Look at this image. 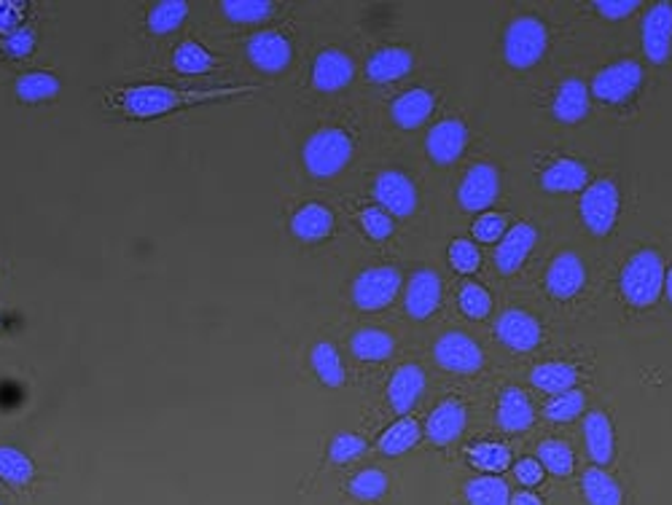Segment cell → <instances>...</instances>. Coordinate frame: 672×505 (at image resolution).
<instances>
[{"label": "cell", "instance_id": "obj_1", "mask_svg": "<svg viewBox=\"0 0 672 505\" xmlns=\"http://www.w3.org/2000/svg\"><path fill=\"white\" fill-rule=\"evenodd\" d=\"M250 87H226V89H178L167 83H137L116 94V105L130 119H159L167 113L183 111V108L205 105L232 98V94L248 92Z\"/></svg>", "mask_w": 672, "mask_h": 505}, {"label": "cell", "instance_id": "obj_2", "mask_svg": "<svg viewBox=\"0 0 672 505\" xmlns=\"http://www.w3.org/2000/svg\"><path fill=\"white\" fill-rule=\"evenodd\" d=\"M664 278H668V269H664L662 256L657 250H638L621 269V293L632 306H651L657 304V299L664 291Z\"/></svg>", "mask_w": 672, "mask_h": 505}, {"label": "cell", "instance_id": "obj_3", "mask_svg": "<svg viewBox=\"0 0 672 505\" xmlns=\"http://www.w3.org/2000/svg\"><path fill=\"white\" fill-rule=\"evenodd\" d=\"M352 141L345 130L339 126H323L317 130L315 135H310V141L304 143V167L312 178L317 180H328L334 176H339L352 159Z\"/></svg>", "mask_w": 672, "mask_h": 505}, {"label": "cell", "instance_id": "obj_4", "mask_svg": "<svg viewBox=\"0 0 672 505\" xmlns=\"http://www.w3.org/2000/svg\"><path fill=\"white\" fill-rule=\"evenodd\" d=\"M546 46H549V33L538 16H519L503 35V57L517 70H530L533 65L541 63Z\"/></svg>", "mask_w": 672, "mask_h": 505}, {"label": "cell", "instance_id": "obj_5", "mask_svg": "<svg viewBox=\"0 0 672 505\" xmlns=\"http://www.w3.org/2000/svg\"><path fill=\"white\" fill-rule=\"evenodd\" d=\"M619 207H621L619 186H616L611 178H600L595 183L586 186L579 202L581 221H584V226L590 228L592 234H597V237H605V234L616 226Z\"/></svg>", "mask_w": 672, "mask_h": 505}, {"label": "cell", "instance_id": "obj_6", "mask_svg": "<svg viewBox=\"0 0 672 505\" xmlns=\"http://www.w3.org/2000/svg\"><path fill=\"white\" fill-rule=\"evenodd\" d=\"M640 83H643V68L635 59H619V63H611L603 70H597V76L592 78L590 92L597 100L611 102V105H621V102H629L638 94Z\"/></svg>", "mask_w": 672, "mask_h": 505}, {"label": "cell", "instance_id": "obj_7", "mask_svg": "<svg viewBox=\"0 0 672 505\" xmlns=\"http://www.w3.org/2000/svg\"><path fill=\"white\" fill-rule=\"evenodd\" d=\"M401 288V272L395 267L363 269L352 282V302L363 312H380L393 302Z\"/></svg>", "mask_w": 672, "mask_h": 505}, {"label": "cell", "instance_id": "obj_8", "mask_svg": "<svg viewBox=\"0 0 672 505\" xmlns=\"http://www.w3.org/2000/svg\"><path fill=\"white\" fill-rule=\"evenodd\" d=\"M434 358L444 371H452V374H477L484 363L482 347L460 330H449L436 341Z\"/></svg>", "mask_w": 672, "mask_h": 505}, {"label": "cell", "instance_id": "obj_9", "mask_svg": "<svg viewBox=\"0 0 672 505\" xmlns=\"http://www.w3.org/2000/svg\"><path fill=\"white\" fill-rule=\"evenodd\" d=\"M248 59L261 74L278 76L291 65L293 46L278 30H261L248 41Z\"/></svg>", "mask_w": 672, "mask_h": 505}, {"label": "cell", "instance_id": "obj_10", "mask_svg": "<svg viewBox=\"0 0 672 505\" xmlns=\"http://www.w3.org/2000/svg\"><path fill=\"white\" fill-rule=\"evenodd\" d=\"M374 200L393 218H406L417 210V189L404 172L385 170L374 183Z\"/></svg>", "mask_w": 672, "mask_h": 505}, {"label": "cell", "instance_id": "obj_11", "mask_svg": "<svg viewBox=\"0 0 672 505\" xmlns=\"http://www.w3.org/2000/svg\"><path fill=\"white\" fill-rule=\"evenodd\" d=\"M501 194V176L492 165H473L458 189V200L468 213H482L492 207Z\"/></svg>", "mask_w": 672, "mask_h": 505}, {"label": "cell", "instance_id": "obj_12", "mask_svg": "<svg viewBox=\"0 0 672 505\" xmlns=\"http://www.w3.org/2000/svg\"><path fill=\"white\" fill-rule=\"evenodd\" d=\"M495 336L514 352H530L541 345L544 330L541 323L525 310L503 312L501 321L495 323Z\"/></svg>", "mask_w": 672, "mask_h": 505}, {"label": "cell", "instance_id": "obj_13", "mask_svg": "<svg viewBox=\"0 0 672 505\" xmlns=\"http://www.w3.org/2000/svg\"><path fill=\"white\" fill-rule=\"evenodd\" d=\"M468 146V126L460 119H444L425 137V152L436 165H455Z\"/></svg>", "mask_w": 672, "mask_h": 505}, {"label": "cell", "instance_id": "obj_14", "mask_svg": "<svg viewBox=\"0 0 672 505\" xmlns=\"http://www.w3.org/2000/svg\"><path fill=\"white\" fill-rule=\"evenodd\" d=\"M643 52L653 65H664L672 54V3H657L643 20Z\"/></svg>", "mask_w": 672, "mask_h": 505}, {"label": "cell", "instance_id": "obj_15", "mask_svg": "<svg viewBox=\"0 0 672 505\" xmlns=\"http://www.w3.org/2000/svg\"><path fill=\"white\" fill-rule=\"evenodd\" d=\"M586 285V267L575 252H560V256L551 261L549 272H546V291L555 299H568L579 296L581 288Z\"/></svg>", "mask_w": 672, "mask_h": 505}, {"label": "cell", "instance_id": "obj_16", "mask_svg": "<svg viewBox=\"0 0 672 505\" xmlns=\"http://www.w3.org/2000/svg\"><path fill=\"white\" fill-rule=\"evenodd\" d=\"M536 239H538L536 226L525 224V221L508 228V232L503 234L501 245H497V250H495L497 272H501V274L519 272L522 263H525V258L530 256L533 248H536Z\"/></svg>", "mask_w": 672, "mask_h": 505}, {"label": "cell", "instance_id": "obj_17", "mask_svg": "<svg viewBox=\"0 0 672 505\" xmlns=\"http://www.w3.org/2000/svg\"><path fill=\"white\" fill-rule=\"evenodd\" d=\"M352 76H356V65L339 49L321 52L312 65V87L317 92H339L352 81Z\"/></svg>", "mask_w": 672, "mask_h": 505}, {"label": "cell", "instance_id": "obj_18", "mask_svg": "<svg viewBox=\"0 0 672 505\" xmlns=\"http://www.w3.org/2000/svg\"><path fill=\"white\" fill-rule=\"evenodd\" d=\"M441 304V278L434 269H419L406 285V312L414 321H425Z\"/></svg>", "mask_w": 672, "mask_h": 505}, {"label": "cell", "instance_id": "obj_19", "mask_svg": "<svg viewBox=\"0 0 672 505\" xmlns=\"http://www.w3.org/2000/svg\"><path fill=\"white\" fill-rule=\"evenodd\" d=\"M425 393V374L419 366L406 363L395 371L388 384V401L395 414H410Z\"/></svg>", "mask_w": 672, "mask_h": 505}, {"label": "cell", "instance_id": "obj_20", "mask_svg": "<svg viewBox=\"0 0 672 505\" xmlns=\"http://www.w3.org/2000/svg\"><path fill=\"white\" fill-rule=\"evenodd\" d=\"M466 406L458 404V401H444V404L434 408V414H430L428 423H425V436H428L436 447H447V444H452L455 438L466 430Z\"/></svg>", "mask_w": 672, "mask_h": 505}, {"label": "cell", "instance_id": "obj_21", "mask_svg": "<svg viewBox=\"0 0 672 505\" xmlns=\"http://www.w3.org/2000/svg\"><path fill=\"white\" fill-rule=\"evenodd\" d=\"M551 113H555L557 122H584L586 113H590V89H586V83L579 81V78H568L565 83H560L555 100H551Z\"/></svg>", "mask_w": 672, "mask_h": 505}, {"label": "cell", "instance_id": "obj_22", "mask_svg": "<svg viewBox=\"0 0 672 505\" xmlns=\"http://www.w3.org/2000/svg\"><path fill=\"white\" fill-rule=\"evenodd\" d=\"M414 65L412 52L401 49V46H385V49H377L366 63V76L374 83H390L399 81V78L410 76Z\"/></svg>", "mask_w": 672, "mask_h": 505}, {"label": "cell", "instance_id": "obj_23", "mask_svg": "<svg viewBox=\"0 0 672 505\" xmlns=\"http://www.w3.org/2000/svg\"><path fill=\"white\" fill-rule=\"evenodd\" d=\"M584 441L586 452L595 460L597 468L608 465L614 460L616 452V438H614V425H611L608 414L605 412H590L584 423Z\"/></svg>", "mask_w": 672, "mask_h": 505}, {"label": "cell", "instance_id": "obj_24", "mask_svg": "<svg viewBox=\"0 0 672 505\" xmlns=\"http://www.w3.org/2000/svg\"><path fill=\"white\" fill-rule=\"evenodd\" d=\"M590 186V170L575 159H557L541 172V189L551 194H570Z\"/></svg>", "mask_w": 672, "mask_h": 505}, {"label": "cell", "instance_id": "obj_25", "mask_svg": "<svg viewBox=\"0 0 672 505\" xmlns=\"http://www.w3.org/2000/svg\"><path fill=\"white\" fill-rule=\"evenodd\" d=\"M436 98L428 89H410L406 94H401L399 100L390 105V116L401 130H417L428 122V116L434 113Z\"/></svg>", "mask_w": 672, "mask_h": 505}, {"label": "cell", "instance_id": "obj_26", "mask_svg": "<svg viewBox=\"0 0 672 505\" xmlns=\"http://www.w3.org/2000/svg\"><path fill=\"white\" fill-rule=\"evenodd\" d=\"M291 232L302 243H321V239H326L334 232V213L323 207V204H304V207L293 213Z\"/></svg>", "mask_w": 672, "mask_h": 505}, {"label": "cell", "instance_id": "obj_27", "mask_svg": "<svg viewBox=\"0 0 672 505\" xmlns=\"http://www.w3.org/2000/svg\"><path fill=\"white\" fill-rule=\"evenodd\" d=\"M533 419H536V412H533L530 399L519 388L503 390L497 401V425L508 433H522L530 428Z\"/></svg>", "mask_w": 672, "mask_h": 505}, {"label": "cell", "instance_id": "obj_28", "mask_svg": "<svg viewBox=\"0 0 672 505\" xmlns=\"http://www.w3.org/2000/svg\"><path fill=\"white\" fill-rule=\"evenodd\" d=\"M530 382H533V388L544 390V393L562 395V393H568V390H575V382H579V369L570 363H557V360H551V363H541L533 369Z\"/></svg>", "mask_w": 672, "mask_h": 505}, {"label": "cell", "instance_id": "obj_29", "mask_svg": "<svg viewBox=\"0 0 672 505\" xmlns=\"http://www.w3.org/2000/svg\"><path fill=\"white\" fill-rule=\"evenodd\" d=\"M581 490H584V497L590 505H621L624 501L619 481L597 465L584 471V476H581Z\"/></svg>", "mask_w": 672, "mask_h": 505}, {"label": "cell", "instance_id": "obj_30", "mask_svg": "<svg viewBox=\"0 0 672 505\" xmlns=\"http://www.w3.org/2000/svg\"><path fill=\"white\" fill-rule=\"evenodd\" d=\"M350 350L358 360H369V363H380L388 360L395 350V339L380 328H361L352 334Z\"/></svg>", "mask_w": 672, "mask_h": 505}, {"label": "cell", "instance_id": "obj_31", "mask_svg": "<svg viewBox=\"0 0 672 505\" xmlns=\"http://www.w3.org/2000/svg\"><path fill=\"white\" fill-rule=\"evenodd\" d=\"M59 78L54 74H46V70H30V74L20 76L14 83V92L16 100L30 102V105H35V102H49L59 94Z\"/></svg>", "mask_w": 672, "mask_h": 505}, {"label": "cell", "instance_id": "obj_32", "mask_svg": "<svg viewBox=\"0 0 672 505\" xmlns=\"http://www.w3.org/2000/svg\"><path fill=\"white\" fill-rule=\"evenodd\" d=\"M172 68L181 76H205L219 68V57H213L205 46L197 41H183L172 54Z\"/></svg>", "mask_w": 672, "mask_h": 505}, {"label": "cell", "instance_id": "obj_33", "mask_svg": "<svg viewBox=\"0 0 672 505\" xmlns=\"http://www.w3.org/2000/svg\"><path fill=\"white\" fill-rule=\"evenodd\" d=\"M310 363L326 388H341L345 384V366H341L339 352H336L332 341H317L310 352Z\"/></svg>", "mask_w": 672, "mask_h": 505}, {"label": "cell", "instance_id": "obj_34", "mask_svg": "<svg viewBox=\"0 0 672 505\" xmlns=\"http://www.w3.org/2000/svg\"><path fill=\"white\" fill-rule=\"evenodd\" d=\"M419 436H423V433H419L417 419L401 417L399 423L390 425V428L380 436V452L388 457L406 454L412 447H417Z\"/></svg>", "mask_w": 672, "mask_h": 505}, {"label": "cell", "instance_id": "obj_35", "mask_svg": "<svg viewBox=\"0 0 672 505\" xmlns=\"http://www.w3.org/2000/svg\"><path fill=\"white\" fill-rule=\"evenodd\" d=\"M468 505H512V490L497 476H477L466 484Z\"/></svg>", "mask_w": 672, "mask_h": 505}, {"label": "cell", "instance_id": "obj_36", "mask_svg": "<svg viewBox=\"0 0 672 505\" xmlns=\"http://www.w3.org/2000/svg\"><path fill=\"white\" fill-rule=\"evenodd\" d=\"M189 16V3L183 0H161L156 3L146 16V25L154 35H170L183 25V20Z\"/></svg>", "mask_w": 672, "mask_h": 505}, {"label": "cell", "instance_id": "obj_37", "mask_svg": "<svg viewBox=\"0 0 672 505\" xmlns=\"http://www.w3.org/2000/svg\"><path fill=\"white\" fill-rule=\"evenodd\" d=\"M35 476L33 460L16 447H0V479L11 486H27Z\"/></svg>", "mask_w": 672, "mask_h": 505}, {"label": "cell", "instance_id": "obj_38", "mask_svg": "<svg viewBox=\"0 0 672 505\" xmlns=\"http://www.w3.org/2000/svg\"><path fill=\"white\" fill-rule=\"evenodd\" d=\"M468 462H471L477 471H484L490 473V476H495V473H503L508 465H512V452H508V447H503V444L482 441L477 444V447L468 449Z\"/></svg>", "mask_w": 672, "mask_h": 505}, {"label": "cell", "instance_id": "obj_39", "mask_svg": "<svg viewBox=\"0 0 672 505\" xmlns=\"http://www.w3.org/2000/svg\"><path fill=\"white\" fill-rule=\"evenodd\" d=\"M221 11L229 22L237 25H259L275 14V3L269 0H224Z\"/></svg>", "mask_w": 672, "mask_h": 505}, {"label": "cell", "instance_id": "obj_40", "mask_svg": "<svg viewBox=\"0 0 672 505\" xmlns=\"http://www.w3.org/2000/svg\"><path fill=\"white\" fill-rule=\"evenodd\" d=\"M388 486H390V479L385 471H380V468H366V471L356 473V476L350 479L347 492H350L356 501L374 503V501H380V497H385Z\"/></svg>", "mask_w": 672, "mask_h": 505}, {"label": "cell", "instance_id": "obj_41", "mask_svg": "<svg viewBox=\"0 0 672 505\" xmlns=\"http://www.w3.org/2000/svg\"><path fill=\"white\" fill-rule=\"evenodd\" d=\"M538 462L544 465V471L555 473V476H570L573 473V452L565 441H544L538 447Z\"/></svg>", "mask_w": 672, "mask_h": 505}, {"label": "cell", "instance_id": "obj_42", "mask_svg": "<svg viewBox=\"0 0 672 505\" xmlns=\"http://www.w3.org/2000/svg\"><path fill=\"white\" fill-rule=\"evenodd\" d=\"M586 408V395L581 390H568V393L555 395L546 406V417L551 423H573L581 412Z\"/></svg>", "mask_w": 672, "mask_h": 505}, {"label": "cell", "instance_id": "obj_43", "mask_svg": "<svg viewBox=\"0 0 672 505\" xmlns=\"http://www.w3.org/2000/svg\"><path fill=\"white\" fill-rule=\"evenodd\" d=\"M458 302L463 315L471 317V321H482V317H488L492 312V296L479 282H466V285L460 288Z\"/></svg>", "mask_w": 672, "mask_h": 505}, {"label": "cell", "instance_id": "obj_44", "mask_svg": "<svg viewBox=\"0 0 672 505\" xmlns=\"http://www.w3.org/2000/svg\"><path fill=\"white\" fill-rule=\"evenodd\" d=\"M366 452V441L356 433H336L332 447H328V460L334 465H347V462L358 460Z\"/></svg>", "mask_w": 672, "mask_h": 505}, {"label": "cell", "instance_id": "obj_45", "mask_svg": "<svg viewBox=\"0 0 672 505\" xmlns=\"http://www.w3.org/2000/svg\"><path fill=\"white\" fill-rule=\"evenodd\" d=\"M449 263H452L455 272L460 274H473L479 269V263H482V256H479V248L471 243V239H455L452 245H449Z\"/></svg>", "mask_w": 672, "mask_h": 505}, {"label": "cell", "instance_id": "obj_46", "mask_svg": "<svg viewBox=\"0 0 672 505\" xmlns=\"http://www.w3.org/2000/svg\"><path fill=\"white\" fill-rule=\"evenodd\" d=\"M361 226L371 239H388L393 234V215H388L382 207H366L361 213Z\"/></svg>", "mask_w": 672, "mask_h": 505}, {"label": "cell", "instance_id": "obj_47", "mask_svg": "<svg viewBox=\"0 0 672 505\" xmlns=\"http://www.w3.org/2000/svg\"><path fill=\"white\" fill-rule=\"evenodd\" d=\"M35 44H38V35L35 30L22 27L16 33H11L9 38H3V52L9 54L11 59H25L35 52Z\"/></svg>", "mask_w": 672, "mask_h": 505}, {"label": "cell", "instance_id": "obj_48", "mask_svg": "<svg viewBox=\"0 0 672 505\" xmlns=\"http://www.w3.org/2000/svg\"><path fill=\"white\" fill-rule=\"evenodd\" d=\"M503 234H506V218L497 213H484L479 215V221L473 224V237L479 239V243H497V239H503Z\"/></svg>", "mask_w": 672, "mask_h": 505}, {"label": "cell", "instance_id": "obj_49", "mask_svg": "<svg viewBox=\"0 0 672 505\" xmlns=\"http://www.w3.org/2000/svg\"><path fill=\"white\" fill-rule=\"evenodd\" d=\"M22 20H25V3H20V0H0V35L3 38L22 30Z\"/></svg>", "mask_w": 672, "mask_h": 505}, {"label": "cell", "instance_id": "obj_50", "mask_svg": "<svg viewBox=\"0 0 672 505\" xmlns=\"http://www.w3.org/2000/svg\"><path fill=\"white\" fill-rule=\"evenodd\" d=\"M597 9L600 16H605V20H624V16L635 14L638 11V0H595L592 3Z\"/></svg>", "mask_w": 672, "mask_h": 505}, {"label": "cell", "instance_id": "obj_51", "mask_svg": "<svg viewBox=\"0 0 672 505\" xmlns=\"http://www.w3.org/2000/svg\"><path fill=\"white\" fill-rule=\"evenodd\" d=\"M514 476L522 486H538L544 481V465L538 460H522L514 465Z\"/></svg>", "mask_w": 672, "mask_h": 505}, {"label": "cell", "instance_id": "obj_52", "mask_svg": "<svg viewBox=\"0 0 672 505\" xmlns=\"http://www.w3.org/2000/svg\"><path fill=\"white\" fill-rule=\"evenodd\" d=\"M512 505H544V501L533 492H519V495H512Z\"/></svg>", "mask_w": 672, "mask_h": 505}, {"label": "cell", "instance_id": "obj_53", "mask_svg": "<svg viewBox=\"0 0 672 505\" xmlns=\"http://www.w3.org/2000/svg\"><path fill=\"white\" fill-rule=\"evenodd\" d=\"M664 291H668V299H670V304H672V269L668 272V278H664Z\"/></svg>", "mask_w": 672, "mask_h": 505}]
</instances>
